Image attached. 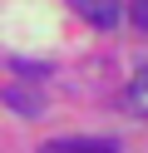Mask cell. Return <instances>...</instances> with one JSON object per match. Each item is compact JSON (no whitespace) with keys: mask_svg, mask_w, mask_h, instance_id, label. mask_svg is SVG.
I'll return each mask as SVG.
<instances>
[{"mask_svg":"<svg viewBox=\"0 0 148 153\" xmlns=\"http://www.w3.org/2000/svg\"><path fill=\"white\" fill-rule=\"evenodd\" d=\"M128 109H133V114H148V64L133 74V84H128Z\"/></svg>","mask_w":148,"mask_h":153,"instance_id":"cell-4","label":"cell"},{"mask_svg":"<svg viewBox=\"0 0 148 153\" xmlns=\"http://www.w3.org/2000/svg\"><path fill=\"white\" fill-rule=\"evenodd\" d=\"M133 25H138V30H148V0H133Z\"/></svg>","mask_w":148,"mask_h":153,"instance_id":"cell-5","label":"cell"},{"mask_svg":"<svg viewBox=\"0 0 148 153\" xmlns=\"http://www.w3.org/2000/svg\"><path fill=\"white\" fill-rule=\"evenodd\" d=\"M74 10L84 15L89 25H99V30H114V25L123 20V10H118V0H74Z\"/></svg>","mask_w":148,"mask_h":153,"instance_id":"cell-2","label":"cell"},{"mask_svg":"<svg viewBox=\"0 0 148 153\" xmlns=\"http://www.w3.org/2000/svg\"><path fill=\"white\" fill-rule=\"evenodd\" d=\"M5 104H10L15 114H39V109H45V99H39V94H30V89H15V84L5 89Z\"/></svg>","mask_w":148,"mask_h":153,"instance_id":"cell-3","label":"cell"},{"mask_svg":"<svg viewBox=\"0 0 148 153\" xmlns=\"http://www.w3.org/2000/svg\"><path fill=\"white\" fill-rule=\"evenodd\" d=\"M39 153H118L114 138H49L39 143Z\"/></svg>","mask_w":148,"mask_h":153,"instance_id":"cell-1","label":"cell"}]
</instances>
